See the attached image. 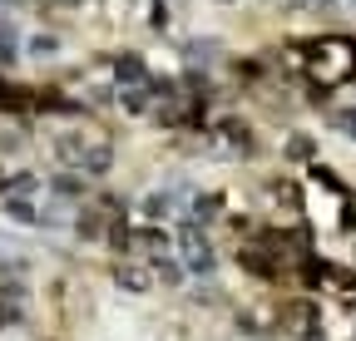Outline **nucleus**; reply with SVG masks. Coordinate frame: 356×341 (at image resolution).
Instances as JSON below:
<instances>
[{"label":"nucleus","mask_w":356,"mask_h":341,"mask_svg":"<svg viewBox=\"0 0 356 341\" xmlns=\"http://www.w3.org/2000/svg\"><path fill=\"white\" fill-rule=\"evenodd\" d=\"M0 198H44V174L40 168H10Z\"/></svg>","instance_id":"nucleus-8"},{"label":"nucleus","mask_w":356,"mask_h":341,"mask_svg":"<svg viewBox=\"0 0 356 341\" xmlns=\"http://www.w3.org/2000/svg\"><path fill=\"white\" fill-rule=\"evenodd\" d=\"M173 258L184 263V272L193 282H213L218 267H222V247H218V238L208 228H193V223L178 218V228H173Z\"/></svg>","instance_id":"nucleus-1"},{"label":"nucleus","mask_w":356,"mask_h":341,"mask_svg":"<svg viewBox=\"0 0 356 341\" xmlns=\"http://www.w3.org/2000/svg\"><path fill=\"white\" fill-rule=\"evenodd\" d=\"M213 6H222V10H233V6H243V0H213Z\"/></svg>","instance_id":"nucleus-11"},{"label":"nucleus","mask_w":356,"mask_h":341,"mask_svg":"<svg viewBox=\"0 0 356 341\" xmlns=\"http://www.w3.org/2000/svg\"><path fill=\"white\" fill-rule=\"evenodd\" d=\"M173 218H184V198H178L173 188H144L139 198H134V223H154V228H168Z\"/></svg>","instance_id":"nucleus-2"},{"label":"nucleus","mask_w":356,"mask_h":341,"mask_svg":"<svg viewBox=\"0 0 356 341\" xmlns=\"http://www.w3.org/2000/svg\"><path fill=\"white\" fill-rule=\"evenodd\" d=\"M282 163H317V139H312L307 129H287L282 134Z\"/></svg>","instance_id":"nucleus-9"},{"label":"nucleus","mask_w":356,"mask_h":341,"mask_svg":"<svg viewBox=\"0 0 356 341\" xmlns=\"http://www.w3.org/2000/svg\"><path fill=\"white\" fill-rule=\"evenodd\" d=\"M109 282H114L124 297H149V292H159V287H154V267L139 263V258H114V263H109Z\"/></svg>","instance_id":"nucleus-3"},{"label":"nucleus","mask_w":356,"mask_h":341,"mask_svg":"<svg viewBox=\"0 0 356 341\" xmlns=\"http://www.w3.org/2000/svg\"><path fill=\"white\" fill-rule=\"evenodd\" d=\"M6 174H10V163H0V193H6Z\"/></svg>","instance_id":"nucleus-12"},{"label":"nucleus","mask_w":356,"mask_h":341,"mask_svg":"<svg viewBox=\"0 0 356 341\" xmlns=\"http://www.w3.org/2000/svg\"><path fill=\"white\" fill-rule=\"evenodd\" d=\"M149 267H154V287H163V292H184V287L193 282L178 258H159V263H149Z\"/></svg>","instance_id":"nucleus-10"},{"label":"nucleus","mask_w":356,"mask_h":341,"mask_svg":"<svg viewBox=\"0 0 356 341\" xmlns=\"http://www.w3.org/2000/svg\"><path fill=\"white\" fill-rule=\"evenodd\" d=\"M30 149V119H0V163H10Z\"/></svg>","instance_id":"nucleus-7"},{"label":"nucleus","mask_w":356,"mask_h":341,"mask_svg":"<svg viewBox=\"0 0 356 341\" xmlns=\"http://www.w3.org/2000/svg\"><path fill=\"white\" fill-rule=\"evenodd\" d=\"M15 65H25V30L10 15H0V74H10Z\"/></svg>","instance_id":"nucleus-6"},{"label":"nucleus","mask_w":356,"mask_h":341,"mask_svg":"<svg viewBox=\"0 0 356 341\" xmlns=\"http://www.w3.org/2000/svg\"><path fill=\"white\" fill-rule=\"evenodd\" d=\"M0 223L20 233H40V198H0Z\"/></svg>","instance_id":"nucleus-5"},{"label":"nucleus","mask_w":356,"mask_h":341,"mask_svg":"<svg viewBox=\"0 0 356 341\" xmlns=\"http://www.w3.org/2000/svg\"><path fill=\"white\" fill-rule=\"evenodd\" d=\"M65 50V35L60 30H25V65H60Z\"/></svg>","instance_id":"nucleus-4"}]
</instances>
